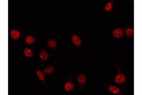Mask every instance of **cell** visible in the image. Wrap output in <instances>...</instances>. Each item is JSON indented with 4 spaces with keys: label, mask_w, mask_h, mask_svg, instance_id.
I'll return each mask as SVG.
<instances>
[{
    "label": "cell",
    "mask_w": 142,
    "mask_h": 95,
    "mask_svg": "<svg viewBox=\"0 0 142 95\" xmlns=\"http://www.w3.org/2000/svg\"><path fill=\"white\" fill-rule=\"evenodd\" d=\"M10 34L12 39L14 40H18L20 36V33L19 31L15 30H12L10 32Z\"/></svg>",
    "instance_id": "obj_3"
},
{
    "label": "cell",
    "mask_w": 142,
    "mask_h": 95,
    "mask_svg": "<svg viewBox=\"0 0 142 95\" xmlns=\"http://www.w3.org/2000/svg\"><path fill=\"white\" fill-rule=\"evenodd\" d=\"M77 81L79 83L83 84L85 83L86 81V78L85 76L84 75H79L77 77Z\"/></svg>",
    "instance_id": "obj_8"
},
{
    "label": "cell",
    "mask_w": 142,
    "mask_h": 95,
    "mask_svg": "<svg viewBox=\"0 0 142 95\" xmlns=\"http://www.w3.org/2000/svg\"><path fill=\"white\" fill-rule=\"evenodd\" d=\"M47 45L49 47L54 49L56 46V42L54 40L50 39L47 41Z\"/></svg>",
    "instance_id": "obj_11"
},
{
    "label": "cell",
    "mask_w": 142,
    "mask_h": 95,
    "mask_svg": "<svg viewBox=\"0 0 142 95\" xmlns=\"http://www.w3.org/2000/svg\"><path fill=\"white\" fill-rule=\"evenodd\" d=\"M108 89L110 92L114 94H118L120 91V89L118 87L114 86H110L108 87Z\"/></svg>",
    "instance_id": "obj_5"
},
{
    "label": "cell",
    "mask_w": 142,
    "mask_h": 95,
    "mask_svg": "<svg viewBox=\"0 0 142 95\" xmlns=\"http://www.w3.org/2000/svg\"><path fill=\"white\" fill-rule=\"evenodd\" d=\"M40 58L41 60L45 61L48 59L49 55L48 53L45 50H42L40 53Z\"/></svg>",
    "instance_id": "obj_7"
},
{
    "label": "cell",
    "mask_w": 142,
    "mask_h": 95,
    "mask_svg": "<svg viewBox=\"0 0 142 95\" xmlns=\"http://www.w3.org/2000/svg\"><path fill=\"white\" fill-rule=\"evenodd\" d=\"M125 77L124 75L122 74H118L116 77L115 79V82L118 84H120L124 83L125 81Z\"/></svg>",
    "instance_id": "obj_1"
},
{
    "label": "cell",
    "mask_w": 142,
    "mask_h": 95,
    "mask_svg": "<svg viewBox=\"0 0 142 95\" xmlns=\"http://www.w3.org/2000/svg\"><path fill=\"white\" fill-rule=\"evenodd\" d=\"M35 41V38L32 36H28L26 38L25 42L29 45L33 44Z\"/></svg>",
    "instance_id": "obj_9"
},
{
    "label": "cell",
    "mask_w": 142,
    "mask_h": 95,
    "mask_svg": "<svg viewBox=\"0 0 142 95\" xmlns=\"http://www.w3.org/2000/svg\"><path fill=\"white\" fill-rule=\"evenodd\" d=\"M24 55L28 58H30L33 55V51L32 50L29 48H26L24 49Z\"/></svg>",
    "instance_id": "obj_10"
},
{
    "label": "cell",
    "mask_w": 142,
    "mask_h": 95,
    "mask_svg": "<svg viewBox=\"0 0 142 95\" xmlns=\"http://www.w3.org/2000/svg\"><path fill=\"white\" fill-rule=\"evenodd\" d=\"M113 36L116 38H119L123 36V32L120 29H116L114 30L112 32Z\"/></svg>",
    "instance_id": "obj_2"
},
{
    "label": "cell",
    "mask_w": 142,
    "mask_h": 95,
    "mask_svg": "<svg viewBox=\"0 0 142 95\" xmlns=\"http://www.w3.org/2000/svg\"><path fill=\"white\" fill-rule=\"evenodd\" d=\"M73 43L76 46H80L81 44V40L78 36L74 35L72 38Z\"/></svg>",
    "instance_id": "obj_4"
},
{
    "label": "cell",
    "mask_w": 142,
    "mask_h": 95,
    "mask_svg": "<svg viewBox=\"0 0 142 95\" xmlns=\"http://www.w3.org/2000/svg\"><path fill=\"white\" fill-rule=\"evenodd\" d=\"M36 74L39 80H40L42 81H44L45 80L44 74L41 71H40V70H38L36 71Z\"/></svg>",
    "instance_id": "obj_12"
},
{
    "label": "cell",
    "mask_w": 142,
    "mask_h": 95,
    "mask_svg": "<svg viewBox=\"0 0 142 95\" xmlns=\"http://www.w3.org/2000/svg\"><path fill=\"white\" fill-rule=\"evenodd\" d=\"M44 72L46 74H51L54 73V69L52 67H48L44 69Z\"/></svg>",
    "instance_id": "obj_13"
},
{
    "label": "cell",
    "mask_w": 142,
    "mask_h": 95,
    "mask_svg": "<svg viewBox=\"0 0 142 95\" xmlns=\"http://www.w3.org/2000/svg\"><path fill=\"white\" fill-rule=\"evenodd\" d=\"M113 7V4L111 2H108L105 7V10L107 12L110 11Z\"/></svg>",
    "instance_id": "obj_15"
},
{
    "label": "cell",
    "mask_w": 142,
    "mask_h": 95,
    "mask_svg": "<svg viewBox=\"0 0 142 95\" xmlns=\"http://www.w3.org/2000/svg\"><path fill=\"white\" fill-rule=\"evenodd\" d=\"M125 33L127 36H128V37H133L134 35V30H132L131 28H128L125 31Z\"/></svg>",
    "instance_id": "obj_14"
},
{
    "label": "cell",
    "mask_w": 142,
    "mask_h": 95,
    "mask_svg": "<svg viewBox=\"0 0 142 95\" xmlns=\"http://www.w3.org/2000/svg\"><path fill=\"white\" fill-rule=\"evenodd\" d=\"M74 87V85L70 82H67L64 85V89L66 91H70L73 89Z\"/></svg>",
    "instance_id": "obj_6"
}]
</instances>
